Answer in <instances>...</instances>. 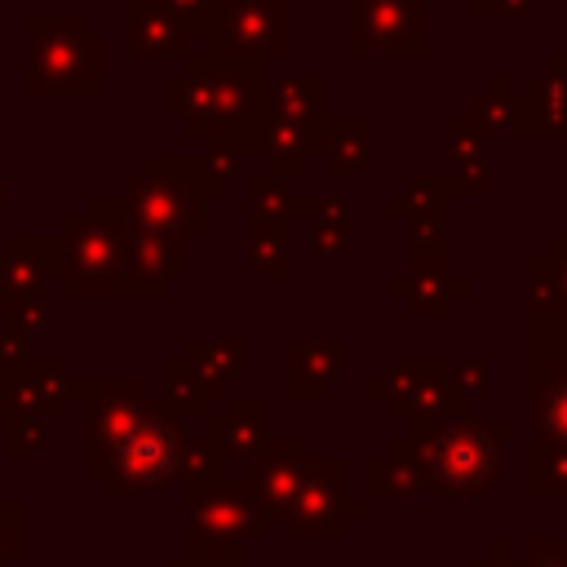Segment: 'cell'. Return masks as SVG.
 <instances>
[{
	"label": "cell",
	"instance_id": "17",
	"mask_svg": "<svg viewBox=\"0 0 567 567\" xmlns=\"http://www.w3.org/2000/svg\"><path fill=\"white\" fill-rule=\"evenodd\" d=\"M266 115L319 124L328 115V80L323 75H279L266 80Z\"/></svg>",
	"mask_w": 567,
	"mask_h": 567
},
{
	"label": "cell",
	"instance_id": "18",
	"mask_svg": "<svg viewBox=\"0 0 567 567\" xmlns=\"http://www.w3.org/2000/svg\"><path fill=\"white\" fill-rule=\"evenodd\" d=\"M310 137L315 128L301 120H284V115H266V137H261V159L270 164V177H301L310 168Z\"/></svg>",
	"mask_w": 567,
	"mask_h": 567
},
{
	"label": "cell",
	"instance_id": "30",
	"mask_svg": "<svg viewBox=\"0 0 567 567\" xmlns=\"http://www.w3.org/2000/svg\"><path fill=\"white\" fill-rule=\"evenodd\" d=\"M540 252H545L549 266H554V279H558V292H563V315H567V230L549 235V244H545Z\"/></svg>",
	"mask_w": 567,
	"mask_h": 567
},
{
	"label": "cell",
	"instance_id": "19",
	"mask_svg": "<svg viewBox=\"0 0 567 567\" xmlns=\"http://www.w3.org/2000/svg\"><path fill=\"white\" fill-rule=\"evenodd\" d=\"M447 155H452V186L456 195H487L492 186V164H487V142L461 120H447Z\"/></svg>",
	"mask_w": 567,
	"mask_h": 567
},
{
	"label": "cell",
	"instance_id": "2",
	"mask_svg": "<svg viewBox=\"0 0 567 567\" xmlns=\"http://www.w3.org/2000/svg\"><path fill=\"white\" fill-rule=\"evenodd\" d=\"M408 439L416 447V465L434 501H478L505 474L509 416L461 412L447 421H412Z\"/></svg>",
	"mask_w": 567,
	"mask_h": 567
},
{
	"label": "cell",
	"instance_id": "6",
	"mask_svg": "<svg viewBox=\"0 0 567 567\" xmlns=\"http://www.w3.org/2000/svg\"><path fill=\"white\" fill-rule=\"evenodd\" d=\"M527 408L536 439L567 443V323L527 315Z\"/></svg>",
	"mask_w": 567,
	"mask_h": 567
},
{
	"label": "cell",
	"instance_id": "14",
	"mask_svg": "<svg viewBox=\"0 0 567 567\" xmlns=\"http://www.w3.org/2000/svg\"><path fill=\"white\" fill-rule=\"evenodd\" d=\"M425 492L421 465H416V447L408 434H394L385 443V452L363 461V496L368 501H412Z\"/></svg>",
	"mask_w": 567,
	"mask_h": 567
},
{
	"label": "cell",
	"instance_id": "16",
	"mask_svg": "<svg viewBox=\"0 0 567 567\" xmlns=\"http://www.w3.org/2000/svg\"><path fill=\"white\" fill-rule=\"evenodd\" d=\"M297 217H306L310 257H341L350 230V204L341 195H297Z\"/></svg>",
	"mask_w": 567,
	"mask_h": 567
},
{
	"label": "cell",
	"instance_id": "24",
	"mask_svg": "<svg viewBox=\"0 0 567 567\" xmlns=\"http://www.w3.org/2000/svg\"><path fill=\"white\" fill-rule=\"evenodd\" d=\"M244 266L257 270V275L279 279L288 270V226L252 221L248 217V230H244Z\"/></svg>",
	"mask_w": 567,
	"mask_h": 567
},
{
	"label": "cell",
	"instance_id": "13",
	"mask_svg": "<svg viewBox=\"0 0 567 567\" xmlns=\"http://www.w3.org/2000/svg\"><path fill=\"white\" fill-rule=\"evenodd\" d=\"M310 155L323 164L328 177H346V173H363L368 155H372V133L363 115H323L315 124L310 137Z\"/></svg>",
	"mask_w": 567,
	"mask_h": 567
},
{
	"label": "cell",
	"instance_id": "11",
	"mask_svg": "<svg viewBox=\"0 0 567 567\" xmlns=\"http://www.w3.org/2000/svg\"><path fill=\"white\" fill-rule=\"evenodd\" d=\"M310 461V439H266L252 456H248V492L257 496V505L270 514H284L301 470Z\"/></svg>",
	"mask_w": 567,
	"mask_h": 567
},
{
	"label": "cell",
	"instance_id": "1",
	"mask_svg": "<svg viewBox=\"0 0 567 567\" xmlns=\"http://www.w3.org/2000/svg\"><path fill=\"white\" fill-rule=\"evenodd\" d=\"M168 111L186 115L190 133L230 146L239 159L261 155L266 137V62L204 53L186 80H168Z\"/></svg>",
	"mask_w": 567,
	"mask_h": 567
},
{
	"label": "cell",
	"instance_id": "5",
	"mask_svg": "<svg viewBox=\"0 0 567 567\" xmlns=\"http://www.w3.org/2000/svg\"><path fill=\"white\" fill-rule=\"evenodd\" d=\"M447 368H452L447 354H416V359H403V363L372 372L363 394L377 399L390 416H399L408 425L412 421H447V416L465 412V403L452 390Z\"/></svg>",
	"mask_w": 567,
	"mask_h": 567
},
{
	"label": "cell",
	"instance_id": "7",
	"mask_svg": "<svg viewBox=\"0 0 567 567\" xmlns=\"http://www.w3.org/2000/svg\"><path fill=\"white\" fill-rule=\"evenodd\" d=\"M346 53H430V0H346Z\"/></svg>",
	"mask_w": 567,
	"mask_h": 567
},
{
	"label": "cell",
	"instance_id": "25",
	"mask_svg": "<svg viewBox=\"0 0 567 567\" xmlns=\"http://www.w3.org/2000/svg\"><path fill=\"white\" fill-rule=\"evenodd\" d=\"M248 217H252V221L288 226V217H297V195L288 190L284 177L257 173V177H248Z\"/></svg>",
	"mask_w": 567,
	"mask_h": 567
},
{
	"label": "cell",
	"instance_id": "8",
	"mask_svg": "<svg viewBox=\"0 0 567 567\" xmlns=\"http://www.w3.org/2000/svg\"><path fill=\"white\" fill-rule=\"evenodd\" d=\"M208 40L226 58H279L288 53V0H221Z\"/></svg>",
	"mask_w": 567,
	"mask_h": 567
},
{
	"label": "cell",
	"instance_id": "23",
	"mask_svg": "<svg viewBox=\"0 0 567 567\" xmlns=\"http://www.w3.org/2000/svg\"><path fill=\"white\" fill-rule=\"evenodd\" d=\"M527 496L536 501H567V443L536 439L527 443Z\"/></svg>",
	"mask_w": 567,
	"mask_h": 567
},
{
	"label": "cell",
	"instance_id": "33",
	"mask_svg": "<svg viewBox=\"0 0 567 567\" xmlns=\"http://www.w3.org/2000/svg\"><path fill=\"white\" fill-rule=\"evenodd\" d=\"M487 93H509V75H492L487 80Z\"/></svg>",
	"mask_w": 567,
	"mask_h": 567
},
{
	"label": "cell",
	"instance_id": "12",
	"mask_svg": "<svg viewBox=\"0 0 567 567\" xmlns=\"http://www.w3.org/2000/svg\"><path fill=\"white\" fill-rule=\"evenodd\" d=\"M350 354V337H288V394L292 399H323L332 381L341 377V363Z\"/></svg>",
	"mask_w": 567,
	"mask_h": 567
},
{
	"label": "cell",
	"instance_id": "28",
	"mask_svg": "<svg viewBox=\"0 0 567 567\" xmlns=\"http://www.w3.org/2000/svg\"><path fill=\"white\" fill-rule=\"evenodd\" d=\"M447 230L443 221H408V257L416 261H447Z\"/></svg>",
	"mask_w": 567,
	"mask_h": 567
},
{
	"label": "cell",
	"instance_id": "21",
	"mask_svg": "<svg viewBox=\"0 0 567 567\" xmlns=\"http://www.w3.org/2000/svg\"><path fill=\"white\" fill-rule=\"evenodd\" d=\"M186 27L164 0H133V49L142 53H182Z\"/></svg>",
	"mask_w": 567,
	"mask_h": 567
},
{
	"label": "cell",
	"instance_id": "9",
	"mask_svg": "<svg viewBox=\"0 0 567 567\" xmlns=\"http://www.w3.org/2000/svg\"><path fill=\"white\" fill-rule=\"evenodd\" d=\"M509 133L567 137V53H554L523 80V89H509Z\"/></svg>",
	"mask_w": 567,
	"mask_h": 567
},
{
	"label": "cell",
	"instance_id": "27",
	"mask_svg": "<svg viewBox=\"0 0 567 567\" xmlns=\"http://www.w3.org/2000/svg\"><path fill=\"white\" fill-rule=\"evenodd\" d=\"M447 377H452L456 399L470 408V403H478L492 390V359L487 354H461V359H452Z\"/></svg>",
	"mask_w": 567,
	"mask_h": 567
},
{
	"label": "cell",
	"instance_id": "22",
	"mask_svg": "<svg viewBox=\"0 0 567 567\" xmlns=\"http://www.w3.org/2000/svg\"><path fill=\"white\" fill-rule=\"evenodd\" d=\"M239 363H244V341H195L190 350H186V368H190V377H195V385L204 390V399L208 394H221L230 381H235V372H239Z\"/></svg>",
	"mask_w": 567,
	"mask_h": 567
},
{
	"label": "cell",
	"instance_id": "4",
	"mask_svg": "<svg viewBox=\"0 0 567 567\" xmlns=\"http://www.w3.org/2000/svg\"><path fill=\"white\" fill-rule=\"evenodd\" d=\"M177 416H186L177 403H159L146 416H137L120 439H111L115 492H155L177 474V461L186 447Z\"/></svg>",
	"mask_w": 567,
	"mask_h": 567
},
{
	"label": "cell",
	"instance_id": "29",
	"mask_svg": "<svg viewBox=\"0 0 567 567\" xmlns=\"http://www.w3.org/2000/svg\"><path fill=\"white\" fill-rule=\"evenodd\" d=\"M518 567H567V536H536Z\"/></svg>",
	"mask_w": 567,
	"mask_h": 567
},
{
	"label": "cell",
	"instance_id": "32",
	"mask_svg": "<svg viewBox=\"0 0 567 567\" xmlns=\"http://www.w3.org/2000/svg\"><path fill=\"white\" fill-rule=\"evenodd\" d=\"M532 0H465V9L470 13H483V18H514V13H523Z\"/></svg>",
	"mask_w": 567,
	"mask_h": 567
},
{
	"label": "cell",
	"instance_id": "31",
	"mask_svg": "<svg viewBox=\"0 0 567 567\" xmlns=\"http://www.w3.org/2000/svg\"><path fill=\"white\" fill-rule=\"evenodd\" d=\"M465 567H518V558H514L509 540H505V536H496V540H487V554L470 558Z\"/></svg>",
	"mask_w": 567,
	"mask_h": 567
},
{
	"label": "cell",
	"instance_id": "15",
	"mask_svg": "<svg viewBox=\"0 0 567 567\" xmlns=\"http://www.w3.org/2000/svg\"><path fill=\"white\" fill-rule=\"evenodd\" d=\"M208 443L221 452V461H248L266 443V399H230L221 416L208 421Z\"/></svg>",
	"mask_w": 567,
	"mask_h": 567
},
{
	"label": "cell",
	"instance_id": "10",
	"mask_svg": "<svg viewBox=\"0 0 567 567\" xmlns=\"http://www.w3.org/2000/svg\"><path fill=\"white\" fill-rule=\"evenodd\" d=\"M385 292L399 297L408 306V315H416V319H443L470 292V275L452 270L447 261H416V257H408V266L385 279Z\"/></svg>",
	"mask_w": 567,
	"mask_h": 567
},
{
	"label": "cell",
	"instance_id": "3",
	"mask_svg": "<svg viewBox=\"0 0 567 567\" xmlns=\"http://www.w3.org/2000/svg\"><path fill=\"white\" fill-rule=\"evenodd\" d=\"M368 518V496H350L346 456H310L301 483L284 509V527L297 540H346L354 523Z\"/></svg>",
	"mask_w": 567,
	"mask_h": 567
},
{
	"label": "cell",
	"instance_id": "20",
	"mask_svg": "<svg viewBox=\"0 0 567 567\" xmlns=\"http://www.w3.org/2000/svg\"><path fill=\"white\" fill-rule=\"evenodd\" d=\"M452 195H456L452 177H439V173L408 177L399 195H385V213L390 217H408V221H443Z\"/></svg>",
	"mask_w": 567,
	"mask_h": 567
},
{
	"label": "cell",
	"instance_id": "26",
	"mask_svg": "<svg viewBox=\"0 0 567 567\" xmlns=\"http://www.w3.org/2000/svg\"><path fill=\"white\" fill-rule=\"evenodd\" d=\"M483 142L496 137V133H509V93H474L465 102V115H461Z\"/></svg>",
	"mask_w": 567,
	"mask_h": 567
}]
</instances>
